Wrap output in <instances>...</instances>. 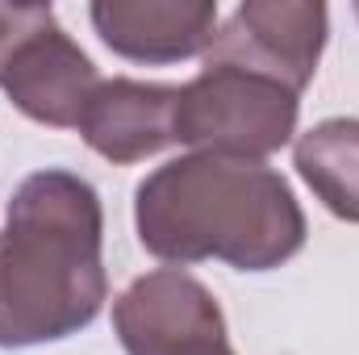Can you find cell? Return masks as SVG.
Returning <instances> with one entry per match:
<instances>
[{
	"instance_id": "30bf717a",
	"label": "cell",
	"mask_w": 359,
	"mask_h": 355,
	"mask_svg": "<svg viewBox=\"0 0 359 355\" xmlns=\"http://www.w3.org/2000/svg\"><path fill=\"white\" fill-rule=\"evenodd\" d=\"M355 17H359V4H355Z\"/></svg>"
},
{
	"instance_id": "6da1fadb",
	"label": "cell",
	"mask_w": 359,
	"mask_h": 355,
	"mask_svg": "<svg viewBox=\"0 0 359 355\" xmlns=\"http://www.w3.org/2000/svg\"><path fill=\"white\" fill-rule=\"evenodd\" d=\"M104 209L84 176L46 168L25 176L0 226V347L63 343L109 301Z\"/></svg>"
},
{
	"instance_id": "5b68a950",
	"label": "cell",
	"mask_w": 359,
	"mask_h": 355,
	"mask_svg": "<svg viewBox=\"0 0 359 355\" xmlns=\"http://www.w3.org/2000/svg\"><path fill=\"white\" fill-rule=\"evenodd\" d=\"M113 335L126 355H226V314L184 267H155L113 301Z\"/></svg>"
},
{
	"instance_id": "7a4b0ae2",
	"label": "cell",
	"mask_w": 359,
	"mask_h": 355,
	"mask_svg": "<svg viewBox=\"0 0 359 355\" xmlns=\"http://www.w3.org/2000/svg\"><path fill=\"white\" fill-rule=\"evenodd\" d=\"M138 243L163 264L271 272L305 247V213L288 180L259 159L180 155L134 192Z\"/></svg>"
},
{
	"instance_id": "9c48e42d",
	"label": "cell",
	"mask_w": 359,
	"mask_h": 355,
	"mask_svg": "<svg viewBox=\"0 0 359 355\" xmlns=\"http://www.w3.org/2000/svg\"><path fill=\"white\" fill-rule=\"evenodd\" d=\"M292 168L339 222L359 226V117H326L305 130Z\"/></svg>"
},
{
	"instance_id": "277c9868",
	"label": "cell",
	"mask_w": 359,
	"mask_h": 355,
	"mask_svg": "<svg viewBox=\"0 0 359 355\" xmlns=\"http://www.w3.org/2000/svg\"><path fill=\"white\" fill-rule=\"evenodd\" d=\"M326 34L330 8L322 0H247L226 25H217L201 59L217 67H243L301 96L322 63Z\"/></svg>"
},
{
	"instance_id": "8fae6325",
	"label": "cell",
	"mask_w": 359,
	"mask_h": 355,
	"mask_svg": "<svg viewBox=\"0 0 359 355\" xmlns=\"http://www.w3.org/2000/svg\"><path fill=\"white\" fill-rule=\"evenodd\" d=\"M226 355H234V351H226Z\"/></svg>"
},
{
	"instance_id": "8992f818",
	"label": "cell",
	"mask_w": 359,
	"mask_h": 355,
	"mask_svg": "<svg viewBox=\"0 0 359 355\" xmlns=\"http://www.w3.org/2000/svg\"><path fill=\"white\" fill-rule=\"evenodd\" d=\"M96 84V63L55 21V8L38 4V17L25 25V34L0 63V88L13 100V109H21L38 126L76 130Z\"/></svg>"
},
{
	"instance_id": "52a82bcc",
	"label": "cell",
	"mask_w": 359,
	"mask_h": 355,
	"mask_svg": "<svg viewBox=\"0 0 359 355\" xmlns=\"http://www.w3.org/2000/svg\"><path fill=\"white\" fill-rule=\"evenodd\" d=\"M88 17L113 55L151 67L205 55L217 34L213 0H96Z\"/></svg>"
},
{
	"instance_id": "ba28073f",
	"label": "cell",
	"mask_w": 359,
	"mask_h": 355,
	"mask_svg": "<svg viewBox=\"0 0 359 355\" xmlns=\"http://www.w3.org/2000/svg\"><path fill=\"white\" fill-rule=\"evenodd\" d=\"M176 84H142L113 76L96 84L76 130L100 159L130 168L176 142Z\"/></svg>"
},
{
	"instance_id": "3957f363",
	"label": "cell",
	"mask_w": 359,
	"mask_h": 355,
	"mask_svg": "<svg viewBox=\"0 0 359 355\" xmlns=\"http://www.w3.org/2000/svg\"><path fill=\"white\" fill-rule=\"evenodd\" d=\"M301 117V96L276 80L251 76L243 67L205 63L196 80L180 84L176 142L192 155L268 159L292 142Z\"/></svg>"
}]
</instances>
